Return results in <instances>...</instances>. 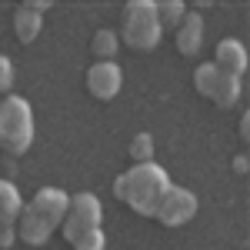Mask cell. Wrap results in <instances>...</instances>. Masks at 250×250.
Returning <instances> with one entry per match:
<instances>
[{"label":"cell","mask_w":250,"mask_h":250,"mask_svg":"<svg viewBox=\"0 0 250 250\" xmlns=\"http://www.w3.org/2000/svg\"><path fill=\"white\" fill-rule=\"evenodd\" d=\"M170 187V177L160 164H134L127 173H120L114 180V197L124 200L127 207L140 217H154L164 193Z\"/></svg>","instance_id":"cell-1"},{"label":"cell","mask_w":250,"mask_h":250,"mask_svg":"<svg viewBox=\"0 0 250 250\" xmlns=\"http://www.w3.org/2000/svg\"><path fill=\"white\" fill-rule=\"evenodd\" d=\"M67 193L57 187H43L30 197V204H23L17 220V240L30 244V247H43L54 230L63 224V213H67Z\"/></svg>","instance_id":"cell-2"},{"label":"cell","mask_w":250,"mask_h":250,"mask_svg":"<svg viewBox=\"0 0 250 250\" xmlns=\"http://www.w3.org/2000/svg\"><path fill=\"white\" fill-rule=\"evenodd\" d=\"M34 144V107L17 94L0 100V147L7 157H20Z\"/></svg>","instance_id":"cell-3"},{"label":"cell","mask_w":250,"mask_h":250,"mask_svg":"<svg viewBox=\"0 0 250 250\" xmlns=\"http://www.w3.org/2000/svg\"><path fill=\"white\" fill-rule=\"evenodd\" d=\"M160 20H157V3L154 0H130L120 17V43L130 50H154L160 43Z\"/></svg>","instance_id":"cell-4"},{"label":"cell","mask_w":250,"mask_h":250,"mask_svg":"<svg viewBox=\"0 0 250 250\" xmlns=\"http://www.w3.org/2000/svg\"><path fill=\"white\" fill-rule=\"evenodd\" d=\"M100 224H104V207H100L97 193L80 190L67 200V213H63V224H60L67 244H74V240H80V237H87L94 230H104Z\"/></svg>","instance_id":"cell-5"},{"label":"cell","mask_w":250,"mask_h":250,"mask_svg":"<svg viewBox=\"0 0 250 250\" xmlns=\"http://www.w3.org/2000/svg\"><path fill=\"white\" fill-rule=\"evenodd\" d=\"M154 217L164 224V227H184V224H190L193 217H197V197H193L190 190L173 187V184H170Z\"/></svg>","instance_id":"cell-6"},{"label":"cell","mask_w":250,"mask_h":250,"mask_svg":"<svg viewBox=\"0 0 250 250\" xmlns=\"http://www.w3.org/2000/svg\"><path fill=\"white\" fill-rule=\"evenodd\" d=\"M23 210L20 190L10 180H0V250L14 247L17 244V220Z\"/></svg>","instance_id":"cell-7"},{"label":"cell","mask_w":250,"mask_h":250,"mask_svg":"<svg viewBox=\"0 0 250 250\" xmlns=\"http://www.w3.org/2000/svg\"><path fill=\"white\" fill-rule=\"evenodd\" d=\"M124 87V70L117 67L114 60H97L94 67L87 70V90L97 100H114Z\"/></svg>","instance_id":"cell-8"},{"label":"cell","mask_w":250,"mask_h":250,"mask_svg":"<svg viewBox=\"0 0 250 250\" xmlns=\"http://www.w3.org/2000/svg\"><path fill=\"white\" fill-rule=\"evenodd\" d=\"M210 63L220 70V74L240 80L244 74H247V50H244V43H240V40H220Z\"/></svg>","instance_id":"cell-9"},{"label":"cell","mask_w":250,"mask_h":250,"mask_svg":"<svg viewBox=\"0 0 250 250\" xmlns=\"http://www.w3.org/2000/svg\"><path fill=\"white\" fill-rule=\"evenodd\" d=\"M200 47H204V17L187 10V17L180 20V27H177V50L184 57H197Z\"/></svg>","instance_id":"cell-10"},{"label":"cell","mask_w":250,"mask_h":250,"mask_svg":"<svg viewBox=\"0 0 250 250\" xmlns=\"http://www.w3.org/2000/svg\"><path fill=\"white\" fill-rule=\"evenodd\" d=\"M40 27H43L40 14H34L27 3L14 10V34H17L20 43H34V40H37V34H40Z\"/></svg>","instance_id":"cell-11"},{"label":"cell","mask_w":250,"mask_h":250,"mask_svg":"<svg viewBox=\"0 0 250 250\" xmlns=\"http://www.w3.org/2000/svg\"><path fill=\"white\" fill-rule=\"evenodd\" d=\"M210 100L220 107V110H230L233 104L240 100V80H237V77H227V74H220V80H217V87H213Z\"/></svg>","instance_id":"cell-12"},{"label":"cell","mask_w":250,"mask_h":250,"mask_svg":"<svg viewBox=\"0 0 250 250\" xmlns=\"http://www.w3.org/2000/svg\"><path fill=\"white\" fill-rule=\"evenodd\" d=\"M117 50H120V37H117L114 30H97L94 40H90V54L97 60H114Z\"/></svg>","instance_id":"cell-13"},{"label":"cell","mask_w":250,"mask_h":250,"mask_svg":"<svg viewBox=\"0 0 250 250\" xmlns=\"http://www.w3.org/2000/svg\"><path fill=\"white\" fill-rule=\"evenodd\" d=\"M217 80H220V70H217L213 63H200V67L193 70V87H197V94H204V97L213 94Z\"/></svg>","instance_id":"cell-14"},{"label":"cell","mask_w":250,"mask_h":250,"mask_svg":"<svg viewBox=\"0 0 250 250\" xmlns=\"http://www.w3.org/2000/svg\"><path fill=\"white\" fill-rule=\"evenodd\" d=\"M187 17V7L180 0H167V3H157V20L160 27H180V20Z\"/></svg>","instance_id":"cell-15"},{"label":"cell","mask_w":250,"mask_h":250,"mask_svg":"<svg viewBox=\"0 0 250 250\" xmlns=\"http://www.w3.org/2000/svg\"><path fill=\"white\" fill-rule=\"evenodd\" d=\"M130 160H134V164H150V160H154V137L137 134L134 140H130Z\"/></svg>","instance_id":"cell-16"},{"label":"cell","mask_w":250,"mask_h":250,"mask_svg":"<svg viewBox=\"0 0 250 250\" xmlns=\"http://www.w3.org/2000/svg\"><path fill=\"white\" fill-rule=\"evenodd\" d=\"M10 87H14V63L0 54V94H10Z\"/></svg>","instance_id":"cell-17"},{"label":"cell","mask_w":250,"mask_h":250,"mask_svg":"<svg viewBox=\"0 0 250 250\" xmlns=\"http://www.w3.org/2000/svg\"><path fill=\"white\" fill-rule=\"evenodd\" d=\"M27 7H30L34 14H43V10H50V3H47V0H30Z\"/></svg>","instance_id":"cell-18"},{"label":"cell","mask_w":250,"mask_h":250,"mask_svg":"<svg viewBox=\"0 0 250 250\" xmlns=\"http://www.w3.org/2000/svg\"><path fill=\"white\" fill-rule=\"evenodd\" d=\"M233 170H237V173H247V157H244V154L233 157Z\"/></svg>","instance_id":"cell-19"},{"label":"cell","mask_w":250,"mask_h":250,"mask_svg":"<svg viewBox=\"0 0 250 250\" xmlns=\"http://www.w3.org/2000/svg\"><path fill=\"white\" fill-rule=\"evenodd\" d=\"M240 137H244V140L250 137V117L247 114H244V120H240Z\"/></svg>","instance_id":"cell-20"}]
</instances>
